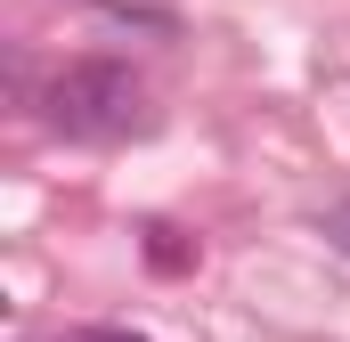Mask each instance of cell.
Segmentation results:
<instances>
[{"instance_id":"7a4b0ae2","label":"cell","mask_w":350,"mask_h":342,"mask_svg":"<svg viewBox=\"0 0 350 342\" xmlns=\"http://www.w3.org/2000/svg\"><path fill=\"white\" fill-rule=\"evenodd\" d=\"M139 253H147V269H155V277H187V269H196V237H179L172 220H155Z\"/></svg>"},{"instance_id":"277c9868","label":"cell","mask_w":350,"mask_h":342,"mask_svg":"<svg viewBox=\"0 0 350 342\" xmlns=\"http://www.w3.org/2000/svg\"><path fill=\"white\" fill-rule=\"evenodd\" d=\"M326 237H334V245L350 253V204H334V212H326Z\"/></svg>"},{"instance_id":"6da1fadb","label":"cell","mask_w":350,"mask_h":342,"mask_svg":"<svg viewBox=\"0 0 350 342\" xmlns=\"http://www.w3.org/2000/svg\"><path fill=\"white\" fill-rule=\"evenodd\" d=\"M41 114H49L57 139H90V147H106V139L147 131V82H139L122 57H74V66L49 74Z\"/></svg>"},{"instance_id":"3957f363","label":"cell","mask_w":350,"mask_h":342,"mask_svg":"<svg viewBox=\"0 0 350 342\" xmlns=\"http://www.w3.org/2000/svg\"><path fill=\"white\" fill-rule=\"evenodd\" d=\"M57 342H147V334H122V326H74V334H57Z\"/></svg>"}]
</instances>
